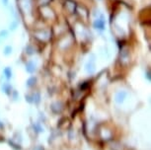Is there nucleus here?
I'll return each mask as SVG.
<instances>
[{
  "label": "nucleus",
  "mask_w": 151,
  "mask_h": 150,
  "mask_svg": "<svg viewBox=\"0 0 151 150\" xmlns=\"http://www.w3.org/2000/svg\"><path fill=\"white\" fill-rule=\"evenodd\" d=\"M37 1H38V4L41 5V6H47L52 0H37Z\"/></svg>",
  "instance_id": "9d476101"
},
{
  "label": "nucleus",
  "mask_w": 151,
  "mask_h": 150,
  "mask_svg": "<svg viewBox=\"0 0 151 150\" xmlns=\"http://www.w3.org/2000/svg\"><path fill=\"white\" fill-rule=\"evenodd\" d=\"M26 70L29 73H33V72H35V70H36V64L34 63L33 61H29L28 63L26 64Z\"/></svg>",
  "instance_id": "423d86ee"
},
{
  "label": "nucleus",
  "mask_w": 151,
  "mask_h": 150,
  "mask_svg": "<svg viewBox=\"0 0 151 150\" xmlns=\"http://www.w3.org/2000/svg\"><path fill=\"white\" fill-rule=\"evenodd\" d=\"M124 97H125V93L124 92H119L118 94H116V101H118V102H121V101L124 100Z\"/></svg>",
  "instance_id": "1a4fd4ad"
},
{
  "label": "nucleus",
  "mask_w": 151,
  "mask_h": 150,
  "mask_svg": "<svg viewBox=\"0 0 151 150\" xmlns=\"http://www.w3.org/2000/svg\"><path fill=\"white\" fill-rule=\"evenodd\" d=\"M9 36V32L7 30H1L0 31V39H5L8 38Z\"/></svg>",
  "instance_id": "6e6552de"
},
{
  "label": "nucleus",
  "mask_w": 151,
  "mask_h": 150,
  "mask_svg": "<svg viewBox=\"0 0 151 150\" xmlns=\"http://www.w3.org/2000/svg\"><path fill=\"white\" fill-rule=\"evenodd\" d=\"M93 27L98 31H104L106 29V20L103 15H100V17H97V19L94 21Z\"/></svg>",
  "instance_id": "f257e3e1"
},
{
  "label": "nucleus",
  "mask_w": 151,
  "mask_h": 150,
  "mask_svg": "<svg viewBox=\"0 0 151 150\" xmlns=\"http://www.w3.org/2000/svg\"><path fill=\"white\" fill-rule=\"evenodd\" d=\"M31 3H32L31 0H20V5L28 13L31 11Z\"/></svg>",
  "instance_id": "7ed1b4c3"
},
{
  "label": "nucleus",
  "mask_w": 151,
  "mask_h": 150,
  "mask_svg": "<svg viewBox=\"0 0 151 150\" xmlns=\"http://www.w3.org/2000/svg\"><path fill=\"white\" fill-rule=\"evenodd\" d=\"M26 52H28L29 55H32V53H34V49L32 46H27L26 47Z\"/></svg>",
  "instance_id": "f8f14e48"
},
{
  "label": "nucleus",
  "mask_w": 151,
  "mask_h": 150,
  "mask_svg": "<svg viewBox=\"0 0 151 150\" xmlns=\"http://www.w3.org/2000/svg\"><path fill=\"white\" fill-rule=\"evenodd\" d=\"M76 7H77V4H76L75 1L73 0H66L65 1V8L69 13H74L76 11Z\"/></svg>",
  "instance_id": "f03ea898"
},
{
  "label": "nucleus",
  "mask_w": 151,
  "mask_h": 150,
  "mask_svg": "<svg viewBox=\"0 0 151 150\" xmlns=\"http://www.w3.org/2000/svg\"><path fill=\"white\" fill-rule=\"evenodd\" d=\"M13 52V47L11 46H6L4 47V50H3V53L5 55H10L11 53Z\"/></svg>",
  "instance_id": "0eeeda50"
},
{
  "label": "nucleus",
  "mask_w": 151,
  "mask_h": 150,
  "mask_svg": "<svg viewBox=\"0 0 151 150\" xmlns=\"http://www.w3.org/2000/svg\"><path fill=\"white\" fill-rule=\"evenodd\" d=\"M4 74L6 75L7 78H11V76H12V71H11V68H9V67L5 68L4 69Z\"/></svg>",
  "instance_id": "9b49d317"
},
{
  "label": "nucleus",
  "mask_w": 151,
  "mask_h": 150,
  "mask_svg": "<svg viewBox=\"0 0 151 150\" xmlns=\"http://www.w3.org/2000/svg\"><path fill=\"white\" fill-rule=\"evenodd\" d=\"M35 81H36V79L34 78V77L30 78L29 80H28V82H27L28 86H32V85H34V83H35Z\"/></svg>",
  "instance_id": "ddd939ff"
},
{
  "label": "nucleus",
  "mask_w": 151,
  "mask_h": 150,
  "mask_svg": "<svg viewBox=\"0 0 151 150\" xmlns=\"http://www.w3.org/2000/svg\"><path fill=\"white\" fill-rule=\"evenodd\" d=\"M2 1V4L4 5V6H7L8 3H9V0H1Z\"/></svg>",
  "instance_id": "4468645a"
},
{
  "label": "nucleus",
  "mask_w": 151,
  "mask_h": 150,
  "mask_svg": "<svg viewBox=\"0 0 151 150\" xmlns=\"http://www.w3.org/2000/svg\"><path fill=\"white\" fill-rule=\"evenodd\" d=\"M18 27H19V21H18V19L15 18L14 20H12L11 23L9 24V30L11 31V32H14V31L17 30V28Z\"/></svg>",
  "instance_id": "39448f33"
},
{
  "label": "nucleus",
  "mask_w": 151,
  "mask_h": 150,
  "mask_svg": "<svg viewBox=\"0 0 151 150\" xmlns=\"http://www.w3.org/2000/svg\"><path fill=\"white\" fill-rule=\"evenodd\" d=\"M86 71L88 73H93L95 71V63H94V59H89L88 63L86 64Z\"/></svg>",
  "instance_id": "20e7f679"
}]
</instances>
